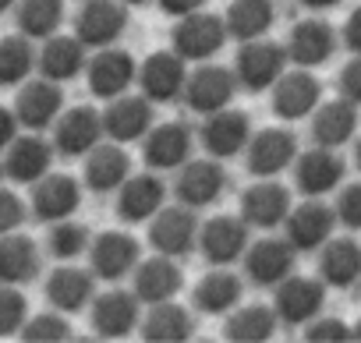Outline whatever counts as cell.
Returning <instances> with one entry per match:
<instances>
[{
  "mask_svg": "<svg viewBox=\"0 0 361 343\" xmlns=\"http://www.w3.org/2000/svg\"><path fill=\"white\" fill-rule=\"evenodd\" d=\"M238 89H241V82H238V75H234V68H224V64H202V68H195L192 75H188V85H185V103H188V110H195V113H216V110H224V106H231L234 103V96H238Z\"/></svg>",
  "mask_w": 361,
  "mask_h": 343,
  "instance_id": "cell-12",
  "label": "cell"
},
{
  "mask_svg": "<svg viewBox=\"0 0 361 343\" xmlns=\"http://www.w3.org/2000/svg\"><path fill=\"white\" fill-rule=\"evenodd\" d=\"M128 29V4L124 0H85L78 18H75V36L92 46V50H103V46H114Z\"/></svg>",
  "mask_w": 361,
  "mask_h": 343,
  "instance_id": "cell-17",
  "label": "cell"
},
{
  "mask_svg": "<svg viewBox=\"0 0 361 343\" xmlns=\"http://www.w3.org/2000/svg\"><path fill=\"white\" fill-rule=\"evenodd\" d=\"M333 209H336V220H340L347 230H361V181L343 185Z\"/></svg>",
  "mask_w": 361,
  "mask_h": 343,
  "instance_id": "cell-45",
  "label": "cell"
},
{
  "mask_svg": "<svg viewBox=\"0 0 361 343\" xmlns=\"http://www.w3.org/2000/svg\"><path fill=\"white\" fill-rule=\"evenodd\" d=\"M252 244V223L245 216H209L199 230V251L209 266H234Z\"/></svg>",
  "mask_w": 361,
  "mask_h": 343,
  "instance_id": "cell-4",
  "label": "cell"
},
{
  "mask_svg": "<svg viewBox=\"0 0 361 343\" xmlns=\"http://www.w3.org/2000/svg\"><path fill=\"white\" fill-rule=\"evenodd\" d=\"M15 131H18V113L0 106V149H8L15 142Z\"/></svg>",
  "mask_w": 361,
  "mask_h": 343,
  "instance_id": "cell-50",
  "label": "cell"
},
{
  "mask_svg": "<svg viewBox=\"0 0 361 343\" xmlns=\"http://www.w3.org/2000/svg\"><path fill=\"white\" fill-rule=\"evenodd\" d=\"M280 315L273 304H238L224 322V339L231 343H266L280 329Z\"/></svg>",
  "mask_w": 361,
  "mask_h": 343,
  "instance_id": "cell-34",
  "label": "cell"
},
{
  "mask_svg": "<svg viewBox=\"0 0 361 343\" xmlns=\"http://www.w3.org/2000/svg\"><path fill=\"white\" fill-rule=\"evenodd\" d=\"M85 78H89V92L96 99H117L124 96L135 82H138V61L128 50L117 46H103L89 64H85Z\"/></svg>",
  "mask_w": 361,
  "mask_h": 343,
  "instance_id": "cell-16",
  "label": "cell"
},
{
  "mask_svg": "<svg viewBox=\"0 0 361 343\" xmlns=\"http://www.w3.org/2000/svg\"><path fill=\"white\" fill-rule=\"evenodd\" d=\"M336 223H340V220H336V209H333V206H326V202H319V199H305L301 206L290 209L283 230H287V241H290L298 251H319V248L333 237Z\"/></svg>",
  "mask_w": 361,
  "mask_h": 343,
  "instance_id": "cell-22",
  "label": "cell"
},
{
  "mask_svg": "<svg viewBox=\"0 0 361 343\" xmlns=\"http://www.w3.org/2000/svg\"><path fill=\"white\" fill-rule=\"evenodd\" d=\"M347 163L340 156V149H326V145H312L308 152H301L294 159V185L305 199H322L329 192H336L343 185Z\"/></svg>",
  "mask_w": 361,
  "mask_h": 343,
  "instance_id": "cell-10",
  "label": "cell"
},
{
  "mask_svg": "<svg viewBox=\"0 0 361 343\" xmlns=\"http://www.w3.org/2000/svg\"><path fill=\"white\" fill-rule=\"evenodd\" d=\"M142 325V297L135 290L110 287L92 297V329L99 339H124Z\"/></svg>",
  "mask_w": 361,
  "mask_h": 343,
  "instance_id": "cell-15",
  "label": "cell"
},
{
  "mask_svg": "<svg viewBox=\"0 0 361 343\" xmlns=\"http://www.w3.org/2000/svg\"><path fill=\"white\" fill-rule=\"evenodd\" d=\"M340 96L361 106V54H350V61L340 68Z\"/></svg>",
  "mask_w": 361,
  "mask_h": 343,
  "instance_id": "cell-47",
  "label": "cell"
},
{
  "mask_svg": "<svg viewBox=\"0 0 361 343\" xmlns=\"http://www.w3.org/2000/svg\"><path fill=\"white\" fill-rule=\"evenodd\" d=\"M199 142L216 159L245 156V149L252 142V117L245 110H231V106H224L216 113H206V120L199 127Z\"/></svg>",
  "mask_w": 361,
  "mask_h": 343,
  "instance_id": "cell-14",
  "label": "cell"
},
{
  "mask_svg": "<svg viewBox=\"0 0 361 343\" xmlns=\"http://www.w3.org/2000/svg\"><path fill=\"white\" fill-rule=\"evenodd\" d=\"M11 4H15V0H0V11H8Z\"/></svg>",
  "mask_w": 361,
  "mask_h": 343,
  "instance_id": "cell-55",
  "label": "cell"
},
{
  "mask_svg": "<svg viewBox=\"0 0 361 343\" xmlns=\"http://www.w3.org/2000/svg\"><path fill=\"white\" fill-rule=\"evenodd\" d=\"M354 163H357V170H361V131H357V142H354Z\"/></svg>",
  "mask_w": 361,
  "mask_h": 343,
  "instance_id": "cell-52",
  "label": "cell"
},
{
  "mask_svg": "<svg viewBox=\"0 0 361 343\" xmlns=\"http://www.w3.org/2000/svg\"><path fill=\"white\" fill-rule=\"evenodd\" d=\"M156 124V103L142 92V96H117L110 99V106L103 110V127H106V138L128 145V142H138L149 135V127Z\"/></svg>",
  "mask_w": 361,
  "mask_h": 343,
  "instance_id": "cell-23",
  "label": "cell"
},
{
  "mask_svg": "<svg viewBox=\"0 0 361 343\" xmlns=\"http://www.w3.org/2000/svg\"><path fill=\"white\" fill-rule=\"evenodd\" d=\"M319 276L333 290H350L361 283V244L354 237H329L319 255Z\"/></svg>",
  "mask_w": 361,
  "mask_h": 343,
  "instance_id": "cell-33",
  "label": "cell"
},
{
  "mask_svg": "<svg viewBox=\"0 0 361 343\" xmlns=\"http://www.w3.org/2000/svg\"><path fill=\"white\" fill-rule=\"evenodd\" d=\"M305 339L308 343H347L350 339V325L343 318H312L305 325Z\"/></svg>",
  "mask_w": 361,
  "mask_h": 343,
  "instance_id": "cell-44",
  "label": "cell"
},
{
  "mask_svg": "<svg viewBox=\"0 0 361 343\" xmlns=\"http://www.w3.org/2000/svg\"><path fill=\"white\" fill-rule=\"evenodd\" d=\"M106 127H103V113L92 106H75L68 113L57 117L54 127V145L64 156H89L99 142H103Z\"/></svg>",
  "mask_w": 361,
  "mask_h": 343,
  "instance_id": "cell-24",
  "label": "cell"
},
{
  "mask_svg": "<svg viewBox=\"0 0 361 343\" xmlns=\"http://www.w3.org/2000/svg\"><path fill=\"white\" fill-rule=\"evenodd\" d=\"M163 206H166V185L159 181L156 170H149V174H138V177H128V181L117 188V216H121L124 223H145V220H152Z\"/></svg>",
  "mask_w": 361,
  "mask_h": 343,
  "instance_id": "cell-26",
  "label": "cell"
},
{
  "mask_svg": "<svg viewBox=\"0 0 361 343\" xmlns=\"http://www.w3.org/2000/svg\"><path fill=\"white\" fill-rule=\"evenodd\" d=\"M82 206V185L68 174H47L43 181H36L32 192V213L47 223L57 220H71Z\"/></svg>",
  "mask_w": 361,
  "mask_h": 343,
  "instance_id": "cell-30",
  "label": "cell"
},
{
  "mask_svg": "<svg viewBox=\"0 0 361 343\" xmlns=\"http://www.w3.org/2000/svg\"><path fill=\"white\" fill-rule=\"evenodd\" d=\"M199 230H202V223H199L195 209L180 206V202L177 206H163L149 220V244L159 255L180 258V255H188L192 248H199Z\"/></svg>",
  "mask_w": 361,
  "mask_h": 343,
  "instance_id": "cell-8",
  "label": "cell"
},
{
  "mask_svg": "<svg viewBox=\"0 0 361 343\" xmlns=\"http://www.w3.org/2000/svg\"><path fill=\"white\" fill-rule=\"evenodd\" d=\"M39 273V248L32 237L4 234L0 237V283H29Z\"/></svg>",
  "mask_w": 361,
  "mask_h": 343,
  "instance_id": "cell-38",
  "label": "cell"
},
{
  "mask_svg": "<svg viewBox=\"0 0 361 343\" xmlns=\"http://www.w3.org/2000/svg\"><path fill=\"white\" fill-rule=\"evenodd\" d=\"M269 106L280 120L294 124V120H305L315 113V106L322 103V85L319 78L312 75V68H294V71H283L280 82L269 89Z\"/></svg>",
  "mask_w": 361,
  "mask_h": 343,
  "instance_id": "cell-13",
  "label": "cell"
},
{
  "mask_svg": "<svg viewBox=\"0 0 361 343\" xmlns=\"http://www.w3.org/2000/svg\"><path fill=\"white\" fill-rule=\"evenodd\" d=\"M336 4H340V0H301V8H308V11H329Z\"/></svg>",
  "mask_w": 361,
  "mask_h": 343,
  "instance_id": "cell-51",
  "label": "cell"
},
{
  "mask_svg": "<svg viewBox=\"0 0 361 343\" xmlns=\"http://www.w3.org/2000/svg\"><path fill=\"white\" fill-rule=\"evenodd\" d=\"M131 177V156L121 142H99L89 156H85V185L99 195L117 192L124 181Z\"/></svg>",
  "mask_w": 361,
  "mask_h": 343,
  "instance_id": "cell-31",
  "label": "cell"
},
{
  "mask_svg": "<svg viewBox=\"0 0 361 343\" xmlns=\"http://www.w3.org/2000/svg\"><path fill=\"white\" fill-rule=\"evenodd\" d=\"M298 156H301V149H298V135L290 127H262L252 135V142L245 149V166L252 177H280L287 166H294Z\"/></svg>",
  "mask_w": 361,
  "mask_h": 343,
  "instance_id": "cell-7",
  "label": "cell"
},
{
  "mask_svg": "<svg viewBox=\"0 0 361 343\" xmlns=\"http://www.w3.org/2000/svg\"><path fill=\"white\" fill-rule=\"evenodd\" d=\"M138 336L149 343H185L195 336V315L188 304H177V301H159L149 304Z\"/></svg>",
  "mask_w": 361,
  "mask_h": 343,
  "instance_id": "cell-29",
  "label": "cell"
},
{
  "mask_svg": "<svg viewBox=\"0 0 361 343\" xmlns=\"http://www.w3.org/2000/svg\"><path fill=\"white\" fill-rule=\"evenodd\" d=\"M276 294H273V308H276V315H280V322L283 325H308L312 318H319L322 315V308H326V280L319 276H287L283 283H276L273 287Z\"/></svg>",
  "mask_w": 361,
  "mask_h": 343,
  "instance_id": "cell-5",
  "label": "cell"
},
{
  "mask_svg": "<svg viewBox=\"0 0 361 343\" xmlns=\"http://www.w3.org/2000/svg\"><path fill=\"white\" fill-rule=\"evenodd\" d=\"M361 127V113H357V103L336 96V99H326L315 106L312 113V142L315 145H326V149H340L347 145Z\"/></svg>",
  "mask_w": 361,
  "mask_h": 343,
  "instance_id": "cell-27",
  "label": "cell"
},
{
  "mask_svg": "<svg viewBox=\"0 0 361 343\" xmlns=\"http://www.w3.org/2000/svg\"><path fill=\"white\" fill-rule=\"evenodd\" d=\"M336 46H340V36L326 18H305L287 36V54H290L294 68H312L315 71V68L333 61Z\"/></svg>",
  "mask_w": 361,
  "mask_h": 343,
  "instance_id": "cell-21",
  "label": "cell"
},
{
  "mask_svg": "<svg viewBox=\"0 0 361 343\" xmlns=\"http://www.w3.org/2000/svg\"><path fill=\"white\" fill-rule=\"evenodd\" d=\"M224 22H227L231 39L252 43V39L269 36V29L276 22V8H273V0H231Z\"/></svg>",
  "mask_w": 361,
  "mask_h": 343,
  "instance_id": "cell-36",
  "label": "cell"
},
{
  "mask_svg": "<svg viewBox=\"0 0 361 343\" xmlns=\"http://www.w3.org/2000/svg\"><path fill=\"white\" fill-rule=\"evenodd\" d=\"M47 244H50V255H54V258H78L82 251H89L92 237H89V230H85L82 223H75V220H57Z\"/></svg>",
  "mask_w": 361,
  "mask_h": 343,
  "instance_id": "cell-41",
  "label": "cell"
},
{
  "mask_svg": "<svg viewBox=\"0 0 361 343\" xmlns=\"http://www.w3.org/2000/svg\"><path fill=\"white\" fill-rule=\"evenodd\" d=\"M192 145H195V131L185 120H166V124H152L149 135L142 138V159L149 170L163 174V170H180L192 159Z\"/></svg>",
  "mask_w": 361,
  "mask_h": 343,
  "instance_id": "cell-9",
  "label": "cell"
},
{
  "mask_svg": "<svg viewBox=\"0 0 361 343\" xmlns=\"http://www.w3.org/2000/svg\"><path fill=\"white\" fill-rule=\"evenodd\" d=\"M85 43L78 36H50L43 54H39V71L43 78L54 82H71L85 71Z\"/></svg>",
  "mask_w": 361,
  "mask_h": 343,
  "instance_id": "cell-37",
  "label": "cell"
},
{
  "mask_svg": "<svg viewBox=\"0 0 361 343\" xmlns=\"http://www.w3.org/2000/svg\"><path fill=\"white\" fill-rule=\"evenodd\" d=\"M340 43H343L350 54H361V8H354V11H350V18L343 22Z\"/></svg>",
  "mask_w": 361,
  "mask_h": 343,
  "instance_id": "cell-48",
  "label": "cell"
},
{
  "mask_svg": "<svg viewBox=\"0 0 361 343\" xmlns=\"http://www.w3.org/2000/svg\"><path fill=\"white\" fill-rule=\"evenodd\" d=\"M290 209H294L290 188L280 185L276 177H259L241 195V216L255 230H276V227H283L287 216H290Z\"/></svg>",
  "mask_w": 361,
  "mask_h": 343,
  "instance_id": "cell-18",
  "label": "cell"
},
{
  "mask_svg": "<svg viewBox=\"0 0 361 343\" xmlns=\"http://www.w3.org/2000/svg\"><path fill=\"white\" fill-rule=\"evenodd\" d=\"M64 110V92H61V82L54 78H36L29 82L18 99H15V113H18V124H25L29 131H43L50 127Z\"/></svg>",
  "mask_w": 361,
  "mask_h": 343,
  "instance_id": "cell-28",
  "label": "cell"
},
{
  "mask_svg": "<svg viewBox=\"0 0 361 343\" xmlns=\"http://www.w3.org/2000/svg\"><path fill=\"white\" fill-rule=\"evenodd\" d=\"M71 336V325H68V318L64 315H39V318H29L25 325H22V339H29V343H61V339H68Z\"/></svg>",
  "mask_w": 361,
  "mask_h": 343,
  "instance_id": "cell-43",
  "label": "cell"
},
{
  "mask_svg": "<svg viewBox=\"0 0 361 343\" xmlns=\"http://www.w3.org/2000/svg\"><path fill=\"white\" fill-rule=\"evenodd\" d=\"M29 322V301L22 290H15L11 283L0 287V336L22 332V325Z\"/></svg>",
  "mask_w": 361,
  "mask_h": 343,
  "instance_id": "cell-42",
  "label": "cell"
},
{
  "mask_svg": "<svg viewBox=\"0 0 361 343\" xmlns=\"http://www.w3.org/2000/svg\"><path fill=\"white\" fill-rule=\"evenodd\" d=\"M287 64H290L287 43H273L262 36V39L241 43L238 61H234V75H238L245 92H269L280 82V75L287 71Z\"/></svg>",
  "mask_w": 361,
  "mask_h": 343,
  "instance_id": "cell-2",
  "label": "cell"
},
{
  "mask_svg": "<svg viewBox=\"0 0 361 343\" xmlns=\"http://www.w3.org/2000/svg\"><path fill=\"white\" fill-rule=\"evenodd\" d=\"M128 8H142V4H149V0H124Z\"/></svg>",
  "mask_w": 361,
  "mask_h": 343,
  "instance_id": "cell-54",
  "label": "cell"
},
{
  "mask_svg": "<svg viewBox=\"0 0 361 343\" xmlns=\"http://www.w3.org/2000/svg\"><path fill=\"white\" fill-rule=\"evenodd\" d=\"M350 339H361V318H357V322L350 325Z\"/></svg>",
  "mask_w": 361,
  "mask_h": 343,
  "instance_id": "cell-53",
  "label": "cell"
},
{
  "mask_svg": "<svg viewBox=\"0 0 361 343\" xmlns=\"http://www.w3.org/2000/svg\"><path fill=\"white\" fill-rule=\"evenodd\" d=\"M245 297V276L231 266H213L192 290V304L199 315H231Z\"/></svg>",
  "mask_w": 361,
  "mask_h": 343,
  "instance_id": "cell-25",
  "label": "cell"
},
{
  "mask_svg": "<svg viewBox=\"0 0 361 343\" xmlns=\"http://www.w3.org/2000/svg\"><path fill=\"white\" fill-rule=\"evenodd\" d=\"M50 163H54V149L39 138V135H25L15 138L8 145V177L18 185H36L50 174Z\"/></svg>",
  "mask_w": 361,
  "mask_h": 343,
  "instance_id": "cell-35",
  "label": "cell"
},
{
  "mask_svg": "<svg viewBox=\"0 0 361 343\" xmlns=\"http://www.w3.org/2000/svg\"><path fill=\"white\" fill-rule=\"evenodd\" d=\"M64 22V0H22L18 25L29 39H50L57 36Z\"/></svg>",
  "mask_w": 361,
  "mask_h": 343,
  "instance_id": "cell-39",
  "label": "cell"
},
{
  "mask_svg": "<svg viewBox=\"0 0 361 343\" xmlns=\"http://www.w3.org/2000/svg\"><path fill=\"white\" fill-rule=\"evenodd\" d=\"M32 68H36V54H32L25 32L0 39V85H18V82H25Z\"/></svg>",
  "mask_w": 361,
  "mask_h": 343,
  "instance_id": "cell-40",
  "label": "cell"
},
{
  "mask_svg": "<svg viewBox=\"0 0 361 343\" xmlns=\"http://www.w3.org/2000/svg\"><path fill=\"white\" fill-rule=\"evenodd\" d=\"M188 61L180 57L173 46L170 50H156L138 64V89L152 99V103H173L185 99V85H188Z\"/></svg>",
  "mask_w": 361,
  "mask_h": 343,
  "instance_id": "cell-6",
  "label": "cell"
},
{
  "mask_svg": "<svg viewBox=\"0 0 361 343\" xmlns=\"http://www.w3.org/2000/svg\"><path fill=\"white\" fill-rule=\"evenodd\" d=\"M131 290L142 297V304H159V301H173L185 290V269L177 266L173 255H152L142 258L131 273Z\"/></svg>",
  "mask_w": 361,
  "mask_h": 343,
  "instance_id": "cell-20",
  "label": "cell"
},
{
  "mask_svg": "<svg viewBox=\"0 0 361 343\" xmlns=\"http://www.w3.org/2000/svg\"><path fill=\"white\" fill-rule=\"evenodd\" d=\"M25 223V206L15 192H0V237L15 234Z\"/></svg>",
  "mask_w": 361,
  "mask_h": 343,
  "instance_id": "cell-46",
  "label": "cell"
},
{
  "mask_svg": "<svg viewBox=\"0 0 361 343\" xmlns=\"http://www.w3.org/2000/svg\"><path fill=\"white\" fill-rule=\"evenodd\" d=\"M89 262L99 280L117 283V280L131 276L135 266L142 262V244H138V237H131L124 230H106L89 244Z\"/></svg>",
  "mask_w": 361,
  "mask_h": 343,
  "instance_id": "cell-19",
  "label": "cell"
},
{
  "mask_svg": "<svg viewBox=\"0 0 361 343\" xmlns=\"http://www.w3.org/2000/svg\"><path fill=\"white\" fill-rule=\"evenodd\" d=\"M159 11L170 15V18H185V15H195L206 8V0H156Z\"/></svg>",
  "mask_w": 361,
  "mask_h": 343,
  "instance_id": "cell-49",
  "label": "cell"
},
{
  "mask_svg": "<svg viewBox=\"0 0 361 343\" xmlns=\"http://www.w3.org/2000/svg\"><path fill=\"white\" fill-rule=\"evenodd\" d=\"M227 39H231L227 22H224L220 15H209V11L185 15V18L173 25V32H170V46L185 57L188 64H206V61H213V57L224 50Z\"/></svg>",
  "mask_w": 361,
  "mask_h": 343,
  "instance_id": "cell-3",
  "label": "cell"
},
{
  "mask_svg": "<svg viewBox=\"0 0 361 343\" xmlns=\"http://www.w3.org/2000/svg\"><path fill=\"white\" fill-rule=\"evenodd\" d=\"M96 273L92 269H75V266H64V269H54L50 280H47V301L64 311V315H75L82 311L85 304H92L96 297Z\"/></svg>",
  "mask_w": 361,
  "mask_h": 343,
  "instance_id": "cell-32",
  "label": "cell"
},
{
  "mask_svg": "<svg viewBox=\"0 0 361 343\" xmlns=\"http://www.w3.org/2000/svg\"><path fill=\"white\" fill-rule=\"evenodd\" d=\"M245 280L255 283V287H276L283 283L294 266H298V248L287 241V237H259L248 244L245 258Z\"/></svg>",
  "mask_w": 361,
  "mask_h": 343,
  "instance_id": "cell-11",
  "label": "cell"
},
{
  "mask_svg": "<svg viewBox=\"0 0 361 343\" xmlns=\"http://www.w3.org/2000/svg\"><path fill=\"white\" fill-rule=\"evenodd\" d=\"M231 177H227V166L216 156H202V159H188L185 166L177 170V181H173V199L188 209H209L224 199Z\"/></svg>",
  "mask_w": 361,
  "mask_h": 343,
  "instance_id": "cell-1",
  "label": "cell"
}]
</instances>
